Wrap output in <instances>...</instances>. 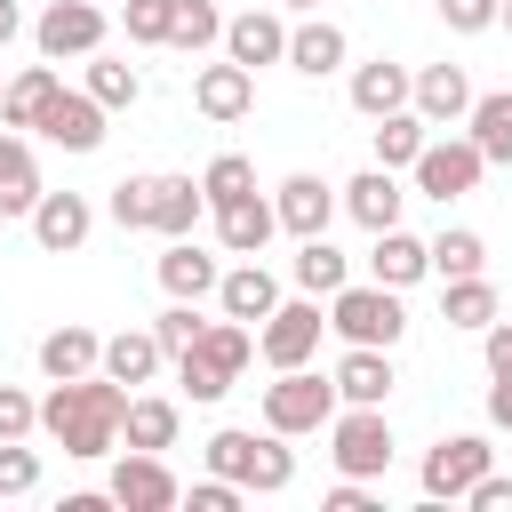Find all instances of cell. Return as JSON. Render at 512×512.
<instances>
[{"label":"cell","instance_id":"f35d334b","mask_svg":"<svg viewBox=\"0 0 512 512\" xmlns=\"http://www.w3.org/2000/svg\"><path fill=\"white\" fill-rule=\"evenodd\" d=\"M104 216H112L120 232H152V176H120L112 200H104Z\"/></svg>","mask_w":512,"mask_h":512},{"label":"cell","instance_id":"4316f807","mask_svg":"<svg viewBox=\"0 0 512 512\" xmlns=\"http://www.w3.org/2000/svg\"><path fill=\"white\" fill-rule=\"evenodd\" d=\"M464 136L480 144V160H488V168H512V88H488V96H472V112H464Z\"/></svg>","mask_w":512,"mask_h":512},{"label":"cell","instance_id":"f1b7e54d","mask_svg":"<svg viewBox=\"0 0 512 512\" xmlns=\"http://www.w3.org/2000/svg\"><path fill=\"white\" fill-rule=\"evenodd\" d=\"M200 176H152V232L160 240H184L192 224H200Z\"/></svg>","mask_w":512,"mask_h":512},{"label":"cell","instance_id":"cb8c5ba5","mask_svg":"<svg viewBox=\"0 0 512 512\" xmlns=\"http://www.w3.org/2000/svg\"><path fill=\"white\" fill-rule=\"evenodd\" d=\"M96 360H104V336H96V328H80V320H64V328H48V336H40V376H48V384L88 376Z\"/></svg>","mask_w":512,"mask_h":512},{"label":"cell","instance_id":"8fae6325","mask_svg":"<svg viewBox=\"0 0 512 512\" xmlns=\"http://www.w3.org/2000/svg\"><path fill=\"white\" fill-rule=\"evenodd\" d=\"M104 120H112V112H104L88 88H56L32 128H40L48 144H64V152H96V144H104Z\"/></svg>","mask_w":512,"mask_h":512},{"label":"cell","instance_id":"484cf974","mask_svg":"<svg viewBox=\"0 0 512 512\" xmlns=\"http://www.w3.org/2000/svg\"><path fill=\"white\" fill-rule=\"evenodd\" d=\"M176 432H184V416H176V400H160V392H128V408H120V440L128 448H176Z\"/></svg>","mask_w":512,"mask_h":512},{"label":"cell","instance_id":"f5cc1de1","mask_svg":"<svg viewBox=\"0 0 512 512\" xmlns=\"http://www.w3.org/2000/svg\"><path fill=\"white\" fill-rule=\"evenodd\" d=\"M272 8H280V16H312L320 0H272Z\"/></svg>","mask_w":512,"mask_h":512},{"label":"cell","instance_id":"d6986e66","mask_svg":"<svg viewBox=\"0 0 512 512\" xmlns=\"http://www.w3.org/2000/svg\"><path fill=\"white\" fill-rule=\"evenodd\" d=\"M424 272H432V240H416V232H400V224L368 232V280H384V288H416Z\"/></svg>","mask_w":512,"mask_h":512},{"label":"cell","instance_id":"bcb514c9","mask_svg":"<svg viewBox=\"0 0 512 512\" xmlns=\"http://www.w3.org/2000/svg\"><path fill=\"white\" fill-rule=\"evenodd\" d=\"M496 8H504V0H440V24L472 40V32H496Z\"/></svg>","mask_w":512,"mask_h":512},{"label":"cell","instance_id":"ee69618b","mask_svg":"<svg viewBox=\"0 0 512 512\" xmlns=\"http://www.w3.org/2000/svg\"><path fill=\"white\" fill-rule=\"evenodd\" d=\"M40 432V400L24 384H0V440H32Z\"/></svg>","mask_w":512,"mask_h":512},{"label":"cell","instance_id":"4fadbf2b","mask_svg":"<svg viewBox=\"0 0 512 512\" xmlns=\"http://www.w3.org/2000/svg\"><path fill=\"white\" fill-rule=\"evenodd\" d=\"M344 56H352V40H344V24H328L320 8L288 24V56H280L288 72H304V80H328V72H344Z\"/></svg>","mask_w":512,"mask_h":512},{"label":"cell","instance_id":"ab89813d","mask_svg":"<svg viewBox=\"0 0 512 512\" xmlns=\"http://www.w3.org/2000/svg\"><path fill=\"white\" fill-rule=\"evenodd\" d=\"M200 328H208V320H200V304H184V296H168V312L152 320V336H160V352H168V360H176V352H192V344H200Z\"/></svg>","mask_w":512,"mask_h":512},{"label":"cell","instance_id":"f907efd6","mask_svg":"<svg viewBox=\"0 0 512 512\" xmlns=\"http://www.w3.org/2000/svg\"><path fill=\"white\" fill-rule=\"evenodd\" d=\"M488 424H496V432H512V368H496V376H488Z\"/></svg>","mask_w":512,"mask_h":512},{"label":"cell","instance_id":"4dcf8cb0","mask_svg":"<svg viewBox=\"0 0 512 512\" xmlns=\"http://www.w3.org/2000/svg\"><path fill=\"white\" fill-rule=\"evenodd\" d=\"M64 80H56V64H24L8 88H0V128H32L40 112H48V96H56Z\"/></svg>","mask_w":512,"mask_h":512},{"label":"cell","instance_id":"c3c4849f","mask_svg":"<svg viewBox=\"0 0 512 512\" xmlns=\"http://www.w3.org/2000/svg\"><path fill=\"white\" fill-rule=\"evenodd\" d=\"M464 504H472V512H512V480H504V472H480V480L464 488Z\"/></svg>","mask_w":512,"mask_h":512},{"label":"cell","instance_id":"5bb4252c","mask_svg":"<svg viewBox=\"0 0 512 512\" xmlns=\"http://www.w3.org/2000/svg\"><path fill=\"white\" fill-rule=\"evenodd\" d=\"M24 224H32V240H40L48 256H72V248L96 232V208H88V192H40Z\"/></svg>","mask_w":512,"mask_h":512},{"label":"cell","instance_id":"836d02e7","mask_svg":"<svg viewBox=\"0 0 512 512\" xmlns=\"http://www.w3.org/2000/svg\"><path fill=\"white\" fill-rule=\"evenodd\" d=\"M424 136H432V120H424L416 104L384 112V120H376V168H408V160L424 152Z\"/></svg>","mask_w":512,"mask_h":512},{"label":"cell","instance_id":"f6af8a7d","mask_svg":"<svg viewBox=\"0 0 512 512\" xmlns=\"http://www.w3.org/2000/svg\"><path fill=\"white\" fill-rule=\"evenodd\" d=\"M240 496H248V488H240V480H224V472H208V480H192V488H184V504H192V512H240Z\"/></svg>","mask_w":512,"mask_h":512},{"label":"cell","instance_id":"11a10c76","mask_svg":"<svg viewBox=\"0 0 512 512\" xmlns=\"http://www.w3.org/2000/svg\"><path fill=\"white\" fill-rule=\"evenodd\" d=\"M0 88H8V80H0Z\"/></svg>","mask_w":512,"mask_h":512},{"label":"cell","instance_id":"8992f818","mask_svg":"<svg viewBox=\"0 0 512 512\" xmlns=\"http://www.w3.org/2000/svg\"><path fill=\"white\" fill-rule=\"evenodd\" d=\"M408 176H416V192H424V200H440V208H448V200H464V192L488 176V160H480V144H472V136H424V152L408 160Z\"/></svg>","mask_w":512,"mask_h":512},{"label":"cell","instance_id":"7c38bea8","mask_svg":"<svg viewBox=\"0 0 512 512\" xmlns=\"http://www.w3.org/2000/svg\"><path fill=\"white\" fill-rule=\"evenodd\" d=\"M272 216H280V232L312 240V232H328V224H336V184H328V176H312V168H296V176H280Z\"/></svg>","mask_w":512,"mask_h":512},{"label":"cell","instance_id":"7402d4cb","mask_svg":"<svg viewBox=\"0 0 512 512\" xmlns=\"http://www.w3.org/2000/svg\"><path fill=\"white\" fill-rule=\"evenodd\" d=\"M216 280H224V264H216V256H208V248H200L192 232L160 248V288H168V296L200 304V296H216Z\"/></svg>","mask_w":512,"mask_h":512},{"label":"cell","instance_id":"603a6c76","mask_svg":"<svg viewBox=\"0 0 512 512\" xmlns=\"http://www.w3.org/2000/svg\"><path fill=\"white\" fill-rule=\"evenodd\" d=\"M408 64H392V56H368V64H352V112L360 120H384V112H400L408 104Z\"/></svg>","mask_w":512,"mask_h":512},{"label":"cell","instance_id":"7dc6e473","mask_svg":"<svg viewBox=\"0 0 512 512\" xmlns=\"http://www.w3.org/2000/svg\"><path fill=\"white\" fill-rule=\"evenodd\" d=\"M320 504H328V512H384V504H376V488H368V480H344V472H336V488H328Z\"/></svg>","mask_w":512,"mask_h":512},{"label":"cell","instance_id":"ba28073f","mask_svg":"<svg viewBox=\"0 0 512 512\" xmlns=\"http://www.w3.org/2000/svg\"><path fill=\"white\" fill-rule=\"evenodd\" d=\"M104 496H112L120 512H176V504H184V480L168 472V456H152V448H128V456L112 464Z\"/></svg>","mask_w":512,"mask_h":512},{"label":"cell","instance_id":"52a82bcc","mask_svg":"<svg viewBox=\"0 0 512 512\" xmlns=\"http://www.w3.org/2000/svg\"><path fill=\"white\" fill-rule=\"evenodd\" d=\"M488 456H496V448H488L480 432H440V440L424 448V472H416V480H424L432 504H464V488L488 472Z\"/></svg>","mask_w":512,"mask_h":512},{"label":"cell","instance_id":"b9f144b4","mask_svg":"<svg viewBox=\"0 0 512 512\" xmlns=\"http://www.w3.org/2000/svg\"><path fill=\"white\" fill-rule=\"evenodd\" d=\"M32 488H40V448L0 440V496H32Z\"/></svg>","mask_w":512,"mask_h":512},{"label":"cell","instance_id":"e0dca14e","mask_svg":"<svg viewBox=\"0 0 512 512\" xmlns=\"http://www.w3.org/2000/svg\"><path fill=\"white\" fill-rule=\"evenodd\" d=\"M336 208H344L352 224H368V232L400 224V208H408V192H400V168H360L352 184H336Z\"/></svg>","mask_w":512,"mask_h":512},{"label":"cell","instance_id":"8d00e7d4","mask_svg":"<svg viewBox=\"0 0 512 512\" xmlns=\"http://www.w3.org/2000/svg\"><path fill=\"white\" fill-rule=\"evenodd\" d=\"M240 192H256V160H248V152H216V160L200 168V200L224 208V200H240Z\"/></svg>","mask_w":512,"mask_h":512},{"label":"cell","instance_id":"d6a6232c","mask_svg":"<svg viewBox=\"0 0 512 512\" xmlns=\"http://www.w3.org/2000/svg\"><path fill=\"white\" fill-rule=\"evenodd\" d=\"M296 480V448H288V432H256V448H248V472H240V488L248 496H280Z\"/></svg>","mask_w":512,"mask_h":512},{"label":"cell","instance_id":"d590c367","mask_svg":"<svg viewBox=\"0 0 512 512\" xmlns=\"http://www.w3.org/2000/svg\"><path fill=\"white\" fill-rule=\"evenodd\" d=\"M216 40H224V8H216V0H176V16H168V48L200 56V48H216Z\"/></svg>","mask_w":512,"mask_h":512},{"label":"cell","instance_id":"ac0fdd59","mask_svg":"<svg viewBox=\"0 0 512 512\" xmlns=\"http://www.w3.org/2000/svg\"><path fill=\"white\" fill-rule=\"evenodd\" d=\"M208 216H216V248H224V256H264L272 232H280V216H272L264 192H240V200H224V208H208Z\"/></svg>","mask_w":512,"mask_h":512},{"label":"cell","instance_id":"3957f363","mask_svg":"<svg viewBox=\"0 0 512 512\" xmlns=\"http://www.w3.org/2000/svg\"><path fill=\"white\" fill-rule=\"evenodd\" d=\"M328 328L344 336V344H400L408 336V304H400V288H384V280H344L336 296H328Z\"/></svg>","mask_w":512,"mask_h":512},{"label":"cell","instance_id":"30bf717a","mask_svg":"<svg viewBox=\"0 0 512 512\" xmlns=\"http://www.w3.org/2000/svg\"><path fill=\"white\" fill-rule=\"evenodd\" d=\"M192 112L216 120V128L248 120V112H256V72L232 64V56H224V64H200V72H192Z\"/></svg>","mask_w":512,"mask_h":512},{"label":"cell","instance_id":"db71d44e","mask_svg":"<svg viewBox=\"0 0 512 512\" xmlns=\"http://www.w3.org/2000/svg\"><path fill=\"white\" fill-rule=\"evenodd\" d=\"M496 24H504V32H512V0H504V8H496Z\"/></svg>","mask_w":512,"mask_h":512},{"label":"cell","instance_id":"74e56055","mask_svg":"<svg viewBox=\"0 0 512 512\" xmlns=\"http://www.w3.org/2000/svg\"><path fill=\"white\" fill-rule=\"evenodd\" d=\"M432 272H440V280H464V272H488V240H480V232H464V224H448V232L432 240Z\"/></svg>","mask_w":512,"mask_h":512},{"label":"cell","instance_id":"277c9868","mask_svg":"<svg viewBox=\"0 0 512 512\" xmlns=\"http://www.w3.org/2000/svg\"><path fill=\"white\" fill-rule=\"evenodd\" d=\"M336 416V384L304 360V368H272V384H264V432H288V440H304V432H320Z\"/></svg>","mask_w":512,"mask_h":512},{"label":"cell","instance_id":"44dd1931","mask_svg":"<svg viewBox=\"0 0 512 512\" xmlns=\"http://www.w3.org/2000/svg\"><path fill=\"white\" fill-rule=\"evenodd\" d=\"M272 304H280V280H272V272H264L256 256L224 264V280H216V312H224V320H248V328H256V320H264Z\"/></svg>","mask_w":512,"mask_h":512},{"label":"cell","instance_id":"7a4b0ae2","mask_svg":"<svg viewBox=\"0 0 512 512\" xmlns=\"http://www.w3.org/2000/svg\"><path fill=\"white\" fill-rule=\"evenodd\" d=\"M328 432V464L344 472V480H384L392 472V416L384 408H352V400H336V416L320 424Z\"/></svg>","mask_w":512,"mask_h":512},{"label":"cell","instance_id":"83f0119b","mask_svg":"<svg viewBox=\"0 0 512 512\" xmlns=\"http://www.w3.org/2000/svg\"><path fill=\"white\" fill-rule=\"evenodd\" d=\"M40 192H48V184H40L32 144H24V136H0V224H8V216H32Z\"/></svg>","mask_w":512,"mask_h":512},{"label":"cell","instance_id":"ffe728a7","mask_svg":"<svg viewBox=\"0 0 512 512\" xmlns=\"http://www.w3.org/2000/svg\"><path fill=\"white\" fill-rule=\"evenodd\" d=\"M408 104H416L432 128H456V120L472 112V80H464V64H424V72L408 80Z\"/></svg>","mask_w":512,"mask_h":512},{"label":"cell","instance_id":"60d3db41","mask_svg":"<svg viewBox=\"0 0 512 512\" xmlns=\"http://www.w3.org/2000/svg\"><path fill=\"white\" fill-rule=\"evenodd\" d=\"M168 16H176V0H120V24L136 48H168Z\"/></svg>","mask_w":512,"mask_h":512},{"label":"cell","instance_id":"6da1fadb","mask_svg":"<svg viewBox=\"0 0 512 512\" xmlns=\"http://www.w3.org/2000/svg\"><path fill=\"white\" fill-rule=\"evenodd\" d=\"M120 408H128V384H112L104 368H88V376L48 384V400H40V432H48L72 464H96V456L120 448Z\"/></svg>","mask_w":512,"mask_h":512},{"label":"cell","instance_id":"7bdbcfd3","mask_svg":"<svg viewBox=\"0 0 512 512\" xmlns=\"http://www.w3.org/2000/svg\"><path fill=\"white\" fill-rule=\"evenodd\" d=\"M248 448H256V432H248V424H224V432L208 440V472L240 480V472H248Z\"/></svg>","mask_w":512,"mask_h":512},{"label":"cell","instance_id":"f546056e","mask_svg":"<svg viewBox=\"0 0 512 512\" xmlns=\"http://www.w3.org/2000/svg\"><path fill=\"white\" fill-rule=\"evenodd\" d=\"M288 272H296V288H304V296H336V288L352 280V264H344V248H336L328 232H312V240H296V256H288Z\"/></svg>","mask_w":512,"mask_h":512},{"label":"cell","instance_id":"2e32d148","mask_svg":"<svg viewBox=\"0 0 512 512\" xmlns=\"http://www.w3.org/2000/svg\"><path fill=\"white\" fill-rule=\"evenodd\" d=\"M224 56L232 64H280L288 56V16L280 8H240V16H224Z\"/></svg>","mask_w":512,"mask_h":512},{"label":"cell","instance_id":"9c48e42d","mask_svg":"<svg viewBox=\"0 0 512 512\" xmlns=\"http://www.w3.org/2000/svg\"><path fill=\"white\" fill-rule=\"evenodd\" d=\"M32 48H40L48 64L96 56V48H104V0H48L40 24H32Z\"/></svg>","mask_w":512,"mask_h":512},{"label":"cell","instance_id":"816d5d0a","mask_svg":"<svg viewBox=\"0 0 512 512\" xmlns=\"http://www.w3.org/2000/svg\"><path fill=\"white\" fill-rule=\"evenodd\" d=\"M16 32H24V8H16V0H0V48H8Z\"/></svg>","mask_w":512,"mask_h":512},{"label":"cell","instance_id":"e575fe53","mask_svg":"<svg viewBox=\"0 0 512 512\" xmlns=\"http://www.w3.org/2000/svg\"><path fill=\"white\" fill-rule=\"evenodd\" d=\"M80 88H88V96H96L104 112H128V104L144 96V80H136V64H120V56H104V48L88 56V80H80Z\"/></svg>","mask_w":512,"mask_h":512},{"label":"cell","instance_id":"d4e9b609","mask_svg":"<svg viewBox=\"0 0 512 512\" xmlns=\"http://www.w3.org/2000/svg\"><path fill=\"white\" fill-rule=\"evenodd\" d=\"M160 360H168V352H160V336H152V328H120V336H104V360H96V368H104L112 384H128V392H136V384H152V376H160Z\"/></svg>","mask_w":512,"mask_h":512},{"label":"cell","instance_id":"5b68a950","mask_svg":"<svg viewBox=\"0 0 512 512\" xmlns=\"http://www.w3.org/2000/svg\"><path fill=\"white\" fill-rule=\"evenodd\" d=\"M320 336H328L320 296H280V304L256 320V360H264V368H304V360L320 352Z\"/></svg>","mask_w":512,"mask_h":512},{"label":"cell","instance_id":"1f68e13d","mask_svg":"<svg viewBox=\"0 0 512 512\" xmlns=\"http://www.w3.org/2000/svg\"><path fill=\"white\" fill-rule=\"evenodd\" d=\"M440 320H448V328H472V336H480V328L496 320V280H488V272L440 280Z\"/></svg>","mask_w":512,"mask_h":512},{"label":"cell","instance_id":"681fc988","mask_svg":"<svg viewBox=\"0 0 512 512\" xmlns=\"http://www.w3.org/2000/svg\"><path fill=\"white\" fill-rule=\"evenodd\" d=\"M480 360H488V376H496V368H512V320H504V312L480 328Z\"/></svg>","mask_w":512,"mask_h":512},{"label":"cell","instance_id":"9a60e30c","mask_svg":"<svg viewBox=\"0 0 512 512\" xmlns=\"http://www.w3.org/2000/svg\"><path fill=\"white\" fill-rule=\"evenodd\" d=\"M328 384H336V400H352V408H384L392 400V352L384 344H344V360L328 368Z\"/></svg>","mask_w":512,"mask_h":512}]
</instances>
